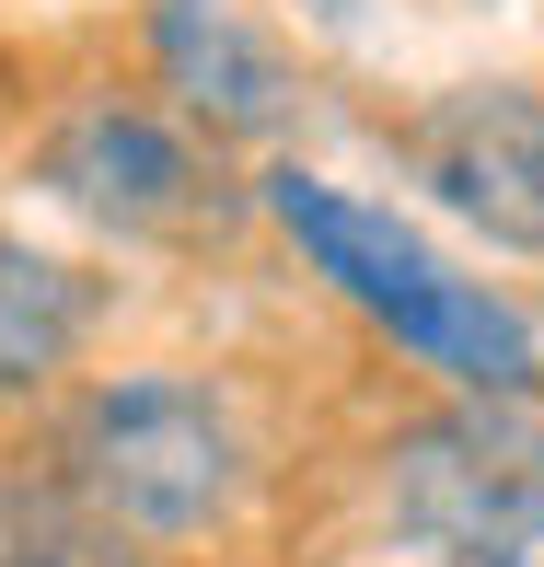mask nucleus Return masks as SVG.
I'll return each instance as SVG.
<instances>
[{"instance_id": "nucleus-1", "label": "nucleus", "mask_w": 544, "mask_h": 567, "mask_svg": "<svg viewBox=\"0 0 544 567\" xmlns=\"http://www.w3.org/2000/svg\"><path fill=\"white\" fill-rule=\"evenodd\" d=\"M267 220L314 255V278H336V290L406 359H429L452 394H533V324L510 313L486 278H452L394 209H359V197H336L325 174L290 163V174H267Z\"/></svg>"}, {"instance_id": "nucleus-2", "label": "nucleus", "mask_w": 544, "mask_h": 567, "mask_svg": "<svg viewBox=\"0 0 544 567\" xmlns=\"http://www.w3.org/2000/svg\"><path fill=\"white\" fill-rule=\"evenodd\" d=\"M59 475L116 545H209L244 509L255 452L232 429V405L186 371H127L93 382L59 429Z\"/></svg>"}, {"instance_id": "nucleus-3", "label": "nucleus", "mask_w": 544, "mask_h": 567, "mask_svg": "<svg viewBox=\"0 0 544 567\" xmlns=\"http://www.w3.org/2000/svg\"><path fill=\"white\" fill-rule=\"evenodd\" d=\"M382 509L429 556H522L544 545V417L522 394H463L382 452Z\"/></svg>"}, {"instance_id": "nucleus-4", "label": "nucleus", "mask_w": 544, "mask_h": 567, "mask_svg": "<svg viewBox=\"0 0 544 567\" xmlns=\"http://www.w3.org/2000/svg\"><path fill=\"white\" fill-rule=\"evenodd\" d=\"M35 186L59 209H82L116 244H209L232 220L220 186V140H197L186 116H151V105H82L47 127L35 151Z\"/></svg>"}, {"instance_id": "nucleus-5", "label": "nucleus", "mask_w": 544, "mask_h": 567, "mask_svg": "<svg viewBox=\"0 0 544 567\" xmlns=\"http://www.w3.org/2000/svg\"><path fill=\"white\" fill-rule=\"evenodd\" d=\"M406 151H418V186L452 220H475L510 255H544V93L463 82L406 127Z\"/></svg>"}, {"instance_id": "nucleus-6", "label": "nucleus", "mask_w": 544, "mask_h": 567, "mask_svg": "<svg viewBox=\"0 0 544 567\" xmlns=\"http://www.w3.org/2000/svg\"><path fill=\"white\" fill-rule=\"evenodd\" d=\"M151 70L197 140H278L301 116V70L244 0H151Z\"/></svg>"}, {"instance_id": "nucleus-7", "label": "nucleus", "mask_w": 544, "mask_h": 567, "mask_svg": "<svg viewBox=\"0 0 544 567\" xmlns=\"http://www.w3.org/2000/svg\"><path fill=\"white\" fill-rule=\"evenodd\" d=\"M82 337H93L82 267L23 244V231H0V405H35L47 382L82 359Z\"/></svg>"}, {"instance_id": "nucleus-8", "label": "nucleus", "mask_w": 544, "mask_h": 567, "mask_svg": "<svg viewBox=\"0 0 544 567\" xmlns=\"http://www.w3.org/2000/svg\"><path fill=\"white\" fill-rule=\"evenodd\" d=\"M116 533L70 498L59 463H0V567H105Z\"/></svg>"}]
</instances>
